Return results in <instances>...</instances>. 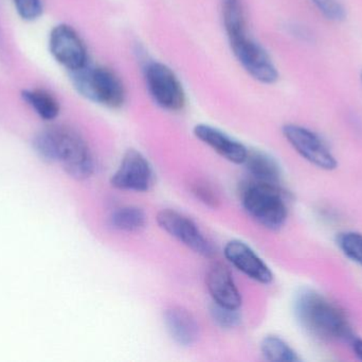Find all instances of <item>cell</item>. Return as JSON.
Masks as SVG:
<instances>
[{"label":"cell","instance_id":"cell-24","mask_svg":"<svg viewBox=\"0 0 362 362\" xmlns=\"http://www.w3.org/2000/svg\"><path fill=\"white\" fill-rule=\"evenodd\" d=\"M319 12L329 21L340 23L346 17V11L339 0H310Z\"/></svg>","mask_w":362,"mask_h":362},{"label":"cell","instance_id":"cell-25","mask_svg":"<svg viewBox=\"0 0 362 362\" xmlns=\"http://www.w3.org/2000/svg\"><path fill=\"white\" fill-rule=\"evenodd\" d=\"M351 349H352L353 354L355 355L358 361H362V339L355 336L354 339L350 342Z\"/></svg>","mask_w":362,"mask_h":362},{"label":"cell","instance_id":"cell-11","mask_svg":"<svg viewBox=\"0 0 362 362\" xmlns=\"http://www.w3.org/2000/svg\"><path fill=\"white\" fill-rule=\"evenodd\" d=\"M223 256L232 267L242 272L253 282L269 285L274 282V272L261 256L242 240L232 239L223 248Z\"/></svg>","mask_w":362,"mask_h":362},{"label":"cell","instance_id":"cell-18","mask_svg":"<svg viewBox=\"0 0 362 362\" xmlns=\"http://www.w3.org/2000/svg\"><path fill=\"white\" fill-rule=\"evenodd\" d=\"M259 352L265 361L272 362H299L297 351L280 336L267 335L259 344Z\"/></svg>","mask_w":362,"mask_h":362},{"label":"cell","instance_id":"cell-6","mask_svg":"<svg viewBox=\"0 0 362 362\" xmlns=\"http://www.w3.org/2000/svg\"><path fill=\"white\" fill-rule=\"evenodd\" d=\"M227 38L236 61L251 78L265 85L274 84L279 80L280 74L274 60L248 29Z\"/></svg>","mask_w":362,"mask_h":362},{"label":"cell","instance_id":"cell-7","mask_svg":"<svg viewBox=\"0 0 362 362\" xmlns=\"http://www.w3.org/2000/svg\"><path fill=\"white\" fill-rule=\"evenodd\" d=\"M282 134L289 146L310 165L325 171H333L339 166L329 145L313 130L297 123H287L283 125Z\"/></svg>","mask_w":362,"mask_h":362},{"label":"cell","instance_id":"cell-16","mask_svg":"<svg viewBox=\"0 0 362 362\" xmlns=\"http://www.w3.org/2000/svg\"><path fill=\"white\" fill-rule=\"evenodd\" d=\"M23 101L42 120L52 121L61 113V103L51 91L40 87L23 89Z\"/></svg>","mask_w":362,"mask_h":362},{"label":"cell","instance_id":"cell-17","mask_svg":"<svg viewBox=\"0 0 362 362\" xmlns=\"http://www.w3.org/2000/svg\"><path fill=\"white\" fill-rule=\"evenodd\" d=\"M146 212L135 205H123L115 208L108 217V222L114 230L123 233H137L146 229Z\"/></svg>","mask_w":362,"mask_h":362},{"label":"cell","instance_id":"cell-8","mask_svg":"<svg viewBox=\"0 0 362 362\" xmlns=\"http://www.w3.org/2000/svg\"><path fill=\"white\" fill-rule=\"evenodd\" d=\"M48 48L53 59L68 72H76L90 63L84 40L69 23H57L51 29Z\"/></svg>","mask_w":362,"mask_h":362},{"label":"cell","instance_id":"cell-20","mask_svg":"<svg viewBox=\"0 0 362 362\" xmlns=\"http://www.w3.org/2000/svg\"><path fill=\"white\" fill-rule=\"evenodd\" d=\"M336 244L344 257L362 268V233L342 231L336 236Z\"/></svg>","mask_w":362,"mask_h":362},{"label":"cell","instance_id":"cell-23","mask_svg":"<svg viewBox=\"0 0 362 362\" xmlns=\"http://www.w3.org/2000/svg\"><path fill=\"white\" fill-rule=\"evenodd\" d=\"M12 4L16 14L28 23L38 21L44 14L42 0H12Z\"/></svg>","mask_w":362,"mask_h":362},{"label":"cell","instance_id":"cell-4","mask_svg":"<svg viewBox=\"0 0 362 362\" xmlns=\"http://www.w3.org/2000/svg\"><path fill=\"white\" fill-rule=\"evenodd\" d=\"M69 77L78 95L93 103L118 110L127 101V89L122 79L107 66L89 63L76 72H69Z\"/></svg>","mask_w":362,"mask_h":362},{"label":"cell","instance_id":"cell-10","mask_svg":"<svg viewBox=\"0 0 362 362\" xmlns=\"http://www.w3.org/2000/svg\"><path fill=\"white\" fill-rule=\"evenodd\" d=\"M110 185L115 189L129 193H148L155 184V171L148 157L129 149L123 154L118 168L110 176Z\"/></svg>","mask_w":362,"mask_h":362},{"label":"cell","instance_id":"cell-3","mask_svg":"<svg viewBox=\"0 0 362 362\" xmlns=\"http://www.w3.org/2000/svg\"><path fill=\"white\" fill-rule=\"evenodd\" d=\"M240 201L249 217L270 231H279L288 219L286 188L269 186L253 180L240 185Z\"/></svg>","mask_w":362,"mask_h":362},{"label":"cell","instance_id":"cell-1","mask_svg":"<svg viewBox=\"0 0 362 362\" xmlns=\"http://www.w3.org/2000/svg\"><path fill=\"white\" fill-rule=\"evenodd\" d=\"M33 147L42 159L59 164L66 174L78 181L95 174L93 151L84 136L67 125H53L36 134Z\"/></svg>","mask_w":362,"mask_h":362},{"label":"cell","instance_id":"cell-22","mask_svg":"<svg viewBox=\"0 0 362 362\" xmlns=\"http://www.w3.org/2000/svg\"><path fill=\"white\" fill-rule=\"evenodd\" d=\"M192 195L206 208H218L221 204V198L218 193L215 191L214 187L204 180H197L192 183L191 185Z\"/></svg>","mask_w":362,"mask_h":362},{"label":"cell","instance_id":"cell-21","mask_svg":"<svg viewBox=\"0 0 362 362\" xmlns=\"http://www.w3.org/2000/svg\"><path fill=\"white\" fill-rule=\"evenodd\" d=\"M210 316L215 325L225 331H231L242 324V316L238 310L223 307L213 303L210 307Z\"/></svg>","mask_w":362,"mask_h":362},{"label":"cell","instance_id":"cell-26","mask_svg":"<svg viewBox=\"0 0 362 362\" xmlns=\"http://www.w3.org/2000/svg\"><path fill=\"white\" fill-rule=\"evenodd\" d=\"M361 80H362V74H361Z\"/></svg>","mask_w":362,"mask_h":362},{"label":"cell","instance_id":"cell-9","mask_svg":"<svg viewBox=\"0 0 362 362\" xmlns=\"http://www.w3.org/2000/svg\"><path fill=\"white\" fill-rule=\"evenodd\" d=\"M156 221L163 232L195 254L211 259L216 253L212 242L204 236L199 227L182 213L165 208L157 214Z\"/></svg>","mask_w":362,"mask_h":362},{"label":"cell","instance_id":"cell-14","mask_svg":"<svg viewBox=\"0 0 362 362\" xmlns=\"http://www.w3.org/2000/svg\"><path fill=\"white\" fill-rule=\"evenodd\" d=\"M163 320L168 333L178 346L189 348L199 339V325L195 317L185 308L180 306L168 308Z\"/></svg>","mask_w":362,"mask_h":362},{"label":"cell","instance_id":"cell-19","mask_svg":"<svg viewBox=\"0 0 362 362\" xmlns=\"http://www.w3.org/2000/svg\"><path fill=\"white\" fill-rule=\"evenodd\" d=\"M221 21L226 35L248 29V16L244 0H221Z\"/></svg>","mask_w":362,"mask_h":362},{"label":"cell","instance_id":"cell-5","mask_svg":"<svg viewBox=\"0 0 362 362\" xmlns=\"http://www.w3.org/2000/svg\"><path fill=\"white\" fill-rule=\"evenodd\" d=\"M144 82L154 103L167 112H181L187 94L180 77L167 64L150 60L144 66Z\"/></svg>","mask_w":362,"mask_h":362},{"label":"cell","instance_id":"cell-13","mask_svg":"<svg viewBox=\"0 0 362 362\" xmlns=\"http://www.w3.org/2000/svg\"><path fill=\"white\" fill-rule=\"evenodd\" d=\"M206 286L213 303L223 307L240 310L243 299L229 268L223 263H214L206 273Z\"/></svg>","mask_w":362,"mask_h":362},{"label":"cell","instance_id":"cell-15","mask_svg":"<svg viewBox=\"0 0 362 362\" xmlns=\"http://www.w3.org/2000/svg\"><path fill=\"white\" fill-rule=\"evenodd\" d=\"M244 165H246L251 180L278 188H285L282 168L269 153L262 150H249Z\"/></svg>","mask_w":362,"mask_h":362},{"label":"cell","instance_id":"cell-12","mask_svg":"<svg viewBox=\"0 0 362 362\" xmlns=\"http://www.w3.org/2000/svg\"><path fill=\"white\" fill-rule=\"evenodd\" d=\"M193 134L200 142L226 161L235 165H244L246 162L249 149L223 130L206 123H198L194 127Z\"/></svg>","mask_w":362,"mask_h":362},{"label":"cell","instance_id":"cell-2","mask_svg":"<svg viewBox=\"0 0 362 362\" xmlns=\"http://www.w3.org/2000/svg\"><path fill=\"white\" fill-rule=\"evenodd\" d=\"M296 319L302 329L313 337L323 341H344L354 339L350 317L344 308L327 295L303 289L293 303Z\"/></svg>","mask_w":362,"mask_h":362}]
</instances>
